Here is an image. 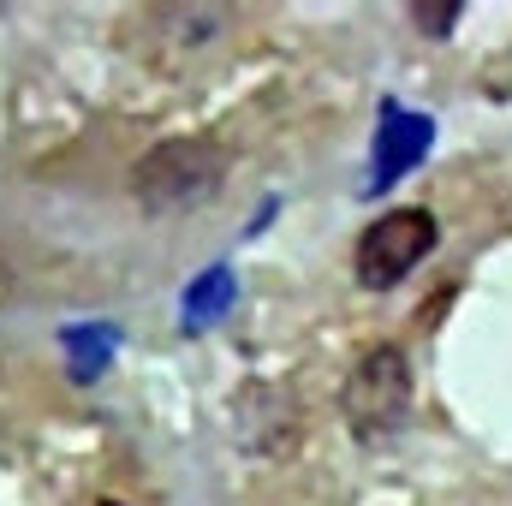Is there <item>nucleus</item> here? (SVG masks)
Instances as JSON below:
<instances>
[{"label":"nucleus","instance_id":"obj_1","mask_svg":"<svg viewBox=\"0 0 512 506\" xmlns=\"http://www.w3.org/2000/svg\"><path fill=\"white\" fill-rule=\"evenodd\" d=\"M227 143L215 137H173V143H155L137 167H131V191L149 215H185L197 203H209L221 185H227Z\"/></svg>","mask_w":512,"mask_h":506},{"label":"nucleus","instance_id":"obj_6","mask_svg":"<svg viewBox=\"0 0 512 506\" xmlns=\"http://www.w3.org/2000/svg\"><path fill=\"white\" fill-rule=\"evenodd\" d=\"M96 506H120V501H96Z\"/></svg>","mask_w":512,"mask_h":506},{"label":"nucleus","instance_id":"obj_3","mask_svg":"<svg viewBox=\"0 0 512 506\" xmlns=\"http://www.w3.org/2000/svg\"><path fill=\"white\" fill-rule=\"evenodd\" d=\"M435 239H441V227H435L429 209H387L382 221H370L364 239H358V280L370 292L399 286L423 256L435 251Z\"/></svg>","mask_w":512,"mask_h":506},{"label":"nucleus","instance_id":"obj_2","mask_svg":"<svg viewBox=\"0 0 512 506\" xmlns=\"http://www.w3.org/2000/svg\"><path fill=\"white\" fill-rule=\"evenodd\" d=\"M340 411H346V429H352L358 441L393 435V429L411 417V364H405V352H399V346L364 352L358 370L346 376Z\"/></svg>","mask_w":512,"mask_h":506},{"label":"nucleus","instance_id":"obj_5","mask_svg":"<svg viewBox=\"0 0 512 506\" xmlns=\"http://www.w3.org/2000/svg\"><path fill=\"white\" fill-rule=\"evenodd\" d=\"M453 18H459V6H447V12L441 6H417V24L423 30H453Z\"/></svg>","mask_w":512,"mask_h":506},{"label":"nucleus","instance_id":"obj_4","mask_svg":"<svg viewBox=\"0 0 512 506\" xmlns=\"http://www.w3.org/2000/svg\"><path fill=\"white\" fill-rule=\"evenodd\" d=\"M233 411H245V417L256 411V423H239V441H245L251 453H280V447L298 435V405H292L286 387L256 381V387H245V393L233 399Z\"/></svg>","mask_w":512,"mask_h":506}]
</instances>
